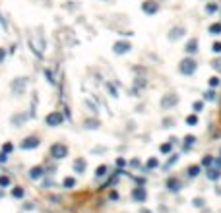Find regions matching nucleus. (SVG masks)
<instances>
[{
  "mask_svg": "<svg viewBox=\"0 0 221 213\" xmlns=\"http://www.w3.org/2000/svg\"><path fill=\"white\" fill-rule=\"evenodd\" d=\"M45 122H47V126L56 128V126H60L62 122H64V116H62V113H58V110H52V113H49L45 116Z\"/></svg>",
  "mask_w": 221,
  "mask_h": 213,
  "instance_id": "obj_1",
  "label": "nucleus"
},
{
  "mask_svg": "<svg viewBox=\"0 0 221 213\" xmlns=\"http://www.w3.org/2000/svg\"><path fill=\"white\" fill-rule=\"evenodd\" d=\"M51 157H54V159L68 157V147L64 145V143H52L51 145Z\"/></svg>",
  "mask_w": 221,
  "mask_h": 213,
  "instance_id": "obj_2",
  "label": "nucleus"
},
{
  "mask_svg": "<svg viewBox=\"0 0 221 213\" xmlns=\"http://www.w3.org/2000/svg\"><path fill=\"white\" fill-rule=\"evenodd\" d=\"M41 145V140H39V136H27V138H23V141L19 143V147L22 149H35V147H39Z\"/></svg>",
  "mask_w": 221,
  "mask_h": 213,
  "instance_id": "obj_3",
  "label": "nucleus"
},
{
  "mask_svg": "<svg viewBox=\"0 0 221 213\" xmlns=\"http://www.w3.org/2000/svg\"><path fill=\"white\" fill-rule=\"evenodd\" d=\"M194 70H196V62H194V60L186 58V60L181 62V72H182V74H192Z\"/></svg>",
  "mask_w": 221,
  "mask_h": 213,
  "instance_id": "obj_4",
  "label": "nucleus"
},
{
  "mask_svg": "<svg viewBox=\"0 0 221 213\" xmlns=\"http://www.w3.org/2000/svg\"><path fill=\"white\" fill-rule=\"evenodd\" d=\"M132 47H130V43H124V41H118L114 43V52H118V54H122V52H128Z\"/></svg>",
  "mask_w": 221,
  "mask_h": 213,
  "instance_id": "obj_5",
  "label": "nucleus"
},
{
  "mask_svg": "<svg viewBox=\"0 0 221 213\" xmlns=\"http://www.w3.org/2000/svg\"><path fill=\"white\" fill-rule=\"evenodd\" d=\"M142 10H144L146 14H155L157 12V2H153V0H147V2H144Z\"/></svg>",
  "mask_w": 221,
  "mask_h": 213,
  "instance_id": "obj_6",
  "label": "nucleus"
},
{
  "mask_svg": "<svg viewBox=\"0 0 221 213\" xmlns=\"http://www.w3.org/2000/svg\"><path fill=\"white\" fill-rule=\"evenodd\" d=\"M41 176H43V167L29 169V178H41Z\"/></svg>",
  "mask_w": 221,
  "mask_h": 213,
  "instance_id": "obj_7",
  "label": "nucleus"
},
{
  "mask_svg": "<svg viewBox=\"0 0 221 213\" xmlns=\"http://www.w3.org/2000/svg\"><path fill=\"white\" fill-rule=\"evenodd\" d=\"M74 170H76V173H83V170H86V161H83V159H76V161H74Z\"/></svg>",
  "mask_w": 221,
  "mask_h": 213,
  "instance_id": "obj_8",
  "label": "nucleus"
},
{
  "mask_svg": "<svg viewBox=\"0 0 221 213\" xmlns=\"http://www.w3.org/2000/svg\"><path fill=\"white\" fill-rule=\"evenodd\" d=\"M23 83H25V78H18L16 82H12V89L16 87V93H22V87H23Z\"/></svg>",
  "mask_w": 221,
  "mask_h": 213,
  "instance_id": "obj_9",
  "label": "nucleus"
},
{
  "mask_svg": "<svg viewBox=\"0 0 221 213\" xmlns=\"http://www.w3.org/2000/svg\"><path fill=\"white\" fill-rule=\"evenodd\" d=\"M186 51H188V52H196V51H198V39H192V41H188V45H186Z\"/></svg>",
  "mask_w": 221,
  "mask_h": 213,
  "instance_id": "obj_10",
  "label": "nucleus"
},
{
  "mask_svg": "<svg viewBox=\"0 0 221 213\" xmlns=\"http://www.w3.org/2000/svg\"><path fill=\"white\" fill-rule=\"evenodd\" d=\"M209 31H212L213 35H219V33H221V25H219V23H213L212 27H209Z\"/></svg>",
  "mask_w": 221,
  "mask_h": 213,
  "instance_id": "obj_11",
  "label": "nucleus"
},
{
  "mask_svg": "<svg viewBox=\"0 0 221 213\" xmlns=\"http://www.w3.org/2000/svg\"><path fill=\"white\" fill-rule=\"evenodd\" d=\"M12 149H14V145H12V143H4V145H2V151H4V153H10Z\"/></svg>",
  "mask_w": 221,
  "mask_h": 213,
  "instance_id": "obj_12",
  "label": "nucleus"
},
{
  "mask_svg": "<svg viewBox=\"0 0 221 213\" xmlns=\"http://www.w3.org/2000/svg\"><path fill=\"white\" fill-rule=\"evenodd\" d=\"M12 194L16 196V198H22V196H23V190L22 188H16V190H12Z\"/></svg>",
  "mask_w": 221,
  "mask_h": 213,
  "instance_id": "obj_13",
  "label": "nucleus"
},
{
  "mask_svg": "<svg viewBox=\"0 0 221 213\" xmlns=\"http://www.w3.org/2000/svg\"><path fill=\"white\" fill-rule=\"evenodd\" d=\"M4 60H6V49H2V47H0V64H2Z\"/></svg>",
  "mask_w": 221,
  "mask_h": 213,
  "instance_id": "obj_14",
  "label": "nucleus"
},
{
  "mask_svg": "<svg viewBox=\"0 0 221 213\" xmlns=\"http://www.w3.org/2000/svg\"><path fill=\"white\" fill-rule=\"evenodd\" d=\"M6 161H8V153L0 151V163H6Z\"/></svg>",
  "mask_w": 221,
  "mask_h": 213,
  "instance_id": "obj_15",
  "label": "nucleus"
},
{
  "mask_svg": "<svg viewBox=\"0 0 221 213\" xmlns=\"http://www.w3.org/2000/svg\"><path fill=\"white\" fill-rule=\"evenodd\" d=\"M8 184H10V180L6 176H0V186H8Z\"/></svg>",
  "mask_w": 221,
  "mask_h": 213,
  "instance_id": "obj_16",
  "label": "nucleus"
},
{
  "mask_svg": "<svg viewBox=\"0 0 221 213\" xmlns=\"http://www.w3.org/2000/svg\"><path fill=\"white\" fill-rule=\"evenodd\" d=\"M186 122H188V124H196V122H198V118H196V116H188V118H186Z\"/></svg>",
  "mask_w": 221,
  "mask_h": 213,
  "instance_id": "obj_17",
  "label": "nucleus"
},
{
  "mask_svg": "<svg viewBox=\"0 0 221 213\" xmlns=\"http://www.w3.org/2000/svg\"><path fill=\"white\" fill-rule=\"evenodd\" d=\"M64 186H74V178H66L64 180Z\"/></svg>",
  "mask_w": 221,
  "mask_h": 213,
  "instance_id": "obj_18",
  "label": "nucleus"
},
{
  "mask_svg": "<svg viewBox=\"0 0 221 213\" xmlns=\"http://www.w3.org/2000/svg\"><path fill=\"white\" fill-rule=\"evenodd\" d=\"M213 51L215 52H221V43H215V45H213Z\"/></svg>",
  "mask_w": 221,
  "mask_h": 213,
  "instance_id": "obj_19",
  "label": "nucleus"
},
{
  "mask_svg": "<svg viewBox=\"0 0 221 213\" xmlns=\"http://www.w3.org/2000/svg\"><path fill=\"white\" fill-rule=\"evenodd\" d=\"M190 174H192V176H196V174H198V167H190Z\"/></svg>",
  "mask_w": 221,
  "mask_h": 213,
  "instance_id": "obj_20",
  "label": "nucleus"
},
{
  "mask_svg": "<svg viewBox=\"0 0 221 213\" xmlns=\"http://www.w3.org/2000/svg\"><path fill=\"white\" fill-rule=\"evenodd\" d=\"M101 174H105V167H99L97 169V176H101Z\"/></svg>",
  "mask_w": 221,
  "mask_h": 213,
  "instance_id": "obj_21",
  "label": "nucleus"
},
{
  "mask_svg": "<svg viewBox=\"0 0 221 213\" xmlns=\"http://www.w3.org/2000/svg\"><path fill=\"white\" fill-rule=\"evenodd\" d=\"M0 23H2V27H4V29H8V23L4 21V18H2V16H0Z\"/></svg>",
  "mask_w": 221,
  "mask_h": 213,
  "instance_id": "obj_22",
  "label": "nucleus"
}]
</instances>
